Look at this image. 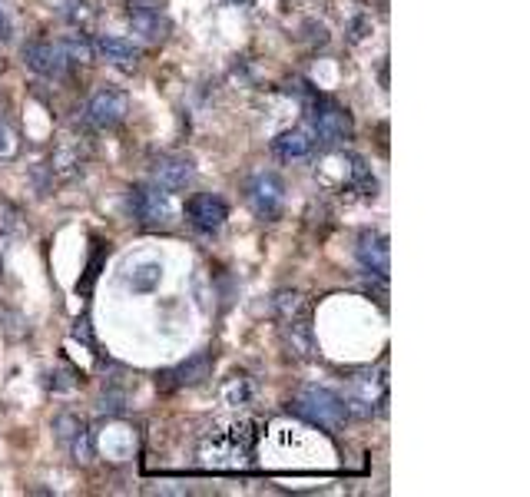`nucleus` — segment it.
I'll use <instances>...</instances> for the list:
<instances>
[{"label": "nucleus", "instance_id": "1", "mask_svg": "<svg viewBox=\"0 0 530 497\" xmlns=\"http://www.w3.org/2000/svg\"><path fill=\"white\" fill-rule=\"evenodd\" d=\"M262 421L252 415H232L212 421L199 441V458L206 468H242L259 448Z\"/></svg>", "mask_w": 530, "mask_h": 497}, {"label": "nucleus", "instance_id": "2", "mask_svg": "<svg viewBox=\"0 0 530 497\" xmlns=\"http://www.w3.org/2000/svg\"><path fill=\"white\" fill-rule=\"evenodd\" d=\"M289 411L292 415H299L302 421H309L312 428H322V431H342L345 418H348L345 398L325 385L299 388V395L289 401Z\"/></svg>", "mask_w": 530, "mask_h": 497}, {"label": "nucleus", "instance_id": "3", "mask_svg": "<svg viewBox=\"0 0 530 497\" xmlns=\"http://www.w3.org/2000/svg\"><path fill=\"white\" fill-rule=\"evenodd\" d=\"M309 123H312L315 140L322 146H342L352 140V133H355L352 113H348L342 103L322 97V93H312L309 97Z\"/></svg>", "mask_w": 530, "mask_h": 497}, {"label": "nucleus", "instance_id": "4", "mask_svg": "<svg viewBox=\"0 0 530 497\" xmlns=\"http://www.w3.org/2000/svg\"><path fill=\"white\" fill-rule=\"evenodd\" d=\"M126 113H130V97L116 87H100L83 103V123L93 130H116L126 120Z\"/></svg>", "mask_w": 530, "mask_h": 497}, {"label": "nucleus", "instance_id": "5", "mask_svg": "<svg viewBox=\"0 0 530 497\" xmlns=\"http://www.w3.org/2000/svg\"><path fill=\"white\" fill-rule=\"evenodd\" d=\"M246 199L252 206V213H256L262 222H275L282 216V206H285V183L279 173H256L249 179L246 186Z\"/></svg>", "mask_w": 530, "mask_h": 497}, {"label": "nucleus", "instance_id": "6", "mask_svg": "<svg viewBox=\"0 0 530 497\" xmlns=\"http://www.w3.org/2000/svg\"><path fill=\"white\" fill-rule=\"evenodd\" d=\"M345 408H348V415H358V418L385 415V411H388V382H385V378H375L371 372L352 378Z\"/></svg>", "mask_w": 530, "mask_h": 497}, {"label": "nucleus", "instance_id": "7", "mask_svg": "<svg viewBox=\"0 0 530 497\" xmlns=\"http://www.w3.org/2000/svg\"><path fill=\"white\" fill-rule=\"evenodd\" d=\"M53 438H57L63 448L70 451V458L77 464H90L93 461V431L80 415L63 411V415L53 418Z\"/></svg>", "mask_w": 530, "mask_h": 497}, {"label": "nucleus", "instance_id": "8", "mask_svg": "<svg viewBox=\"0 0 530 497\" xmlns=\"http://www.w3.org/2000/svg\"><path fill=\"white\" fill-rule=\"evenodd\" d=\"M126 206H130V213L140 226H163L169 219V193H163V189L153 183L130 186Z\"/></svg>", "mask_w": 530, "mask_h": 497}, {"label": "nucleus", "instance_id": "9", "mask_svg": "<svg viewBox=\"0 0 530 497\" xmlns=\"http://www.w3.org/2000/svg\"><path fill=\"white\" fill-rule=\"evenodd\" d=\"M226 219H229V206H226V199H222V196L196 193V196L186 199V222L196 232H206V236H212V232H219L222 226H226Z\"/></svg>", "mask_w": 530, "mask_h": 497}, {"label": "nucleus", "instance_id": "10", "mask_svg": "<svg viewBox=\"0 0 530 497\" xmlns=\"http://www.w3.org/2000/svg\"><path fill=\"white\" fill-rule=\"evenodd\" d=\"M24 63L44 80H63L70 67L63 47L53 44V40H30V44H24Z\"/></svg>", "mask_w": 530, "mask_h": 497}, {"label": "nucleus", "instance_id": "11", "mask_svg": "<svg viewBox=\"0 0 530 497\" xmlns=\"http://www.w3.org/2000/svg\"><path fill=\"white\" fill-rule=\"evenodd\" d=\"M150 176H153V186H159L163 193H183V189L193 183L196 166H193V160H189V156L163 153V156H156Z\"/></svg>", "mask_w": 530, "mask_h": 497}, {"label": "nucleus", "instance_id": "12", "mask_svg": "<svg viewBox=\"0 0 530 497\" xmlns=\"http://www.w3.org/2000/svg\"><path fill=\"white\" fill-rule=\"evenodd\" d=\"M279 335H282V345L289 348L292 358H305V362H312V358L318 355L315 332H312V312L295 315V319H282Z\"/></svg>", "mask_w": 530, "mask_h": 497}, {"label": "nucleus", "instance_id": "13", "mask_svg": "<svg viewBox=\"0 0 530 497\" xmlns=\"http://www.w3.org/2000/svg\"><path fill=\"white\" fill-rule=\"evenodd\" d=\"M209 372H212V355L196 352V355H189L186 362H179L176 368H169V372L159 375L156 385H163V388H196V385L206 382Z\"/></svg>", "mask_w": 530, "mask_h": 497}, {"label": "nucleus", "instance_id": "14", "mask_svg": "<svg viewBox=\"0 0 530 497\" xmlns=\"http://www.w3.org/2000/svg\"><path fill=\"white\" fill-rule=\"evenodd\" d=\"M358 266H362L368 276L375 279H388V269H391V252H388V236L385 232H362V239H358Z\"/></svg>", "mask_w": 530, "mask_h": 497}, {"label": "nucleus", "instance_id": "15", "mask_svg": "<svg viewBox=\"0 0 530 497\" xmlns=\"http://www.w3.org/2000/svg\"><path fill=\"white\" fill-rule=\"evenodd\" d=\"M126 20H130L133 34L140 40H146V44H159V40H166V34H169V20L150 4H133L130 17Z\"/></svg>", "mask_w": 530, "mask_h": 497}, {"label": "nucleus", "instance_id": "16", "mask_svg": "<svg viewBox=\"0 0 530 497\" xmlns=\"http://www.w3.org/2000/svg\"><path fill=\"white\" fill-rule=\"evenodd\" d=\"M93 54H100L106 63H113V67L133 70L136 63H140L143 50L136 47L133 40H123V37H97L93 40Z\"/></svg>", "mask_w": 530, "mask_h": 497}, {"label": "nucleus", "instance_id": "17", "mask_svg": "<svg viewBox=\"0 0 530 497\" xmlns=\"http://www.w3.org/2000/svg\"><path fill=\"white\" fill-rule=\"evenodd\" d=\"M312 133L305 130H285L272 140V153L279 156L285 163H295V160H305V156L312 153Z\"/></svg>", "mask_w": 530, "mask_h": 497}, {"label": "nucleus", "instance_id": "18", "mask_svg": "<svg viewBox=\"0 0 530 497\" xmlns=\"http://www.w3.org/2000/svg\"><path fill=\"white\" fill-rule=\"evenodd\" d=\"M345 173H348V186L358 189L362 196H375L378 183H375V176H371V166L358 153L345 156Z\"/></svg>", "mask_w": 530, "mask_h": 497}, {"label": "nucleus", "instance_id": "19", "mask_svg": "<svg viewBox=\"0 0 530 497\" xmlns=\"http://www.w3.org/2000/svg\"><path fill=\"white\" fill-rule=\"evenodd\" d=\"M272 312H275V319L282 322V319H295V315H305V312H312V309H309V302H305V295H302V292L282 289V292H275Z\"/></svg>", "mask_w": 530, "mask_h": 497}, {"label": "nucleus", "instance_id": "20", "mask_svg": "<svg viewBox=\"0 0 530 497\" xmlns=\"http://www.w3.org/2000/svg\"><path fill=\"white\" fill-rule=\"evenodd\" d=\"M222 401H226L229 408H242L252 401V382L246 375H232L226 385H222Z\"/></svg>", "mask_w": 530, "mask_h": 497}, {"label": "nucleus", "instance_id": "21", "mask_svg": "<svg viewBox=\"0 0 530 497\" xmlns=\"http://www.w3.org/2000/svg\"><path fill=\"white\" fill-rule=\"evenodd\" d=\"M130 289L133 292H150L153 285L159 282V276H163V269H159V262H143V266L130 269Z\"/></svg>", "mask_w": 530, "mask_h": 497}, {"label": "nucleus", "instance_id": "22", "mask_svg": "<svg viewBox=\"0 0 530 497\" xmlns=\"http://www.w3.org/2000/svg\"><path fill=\"white\" fill-rule=\"evenodd\" d=\"M60 47H63V54H67V60H80V63L93 60V44L87 40V34H67L60 40Z\"/></svg>", "mask_w": 530, "mask_h": 497}, {"label": "nucleus", "instance_id": "23", "mask_svg": "<svg viewBox=\"0 0 530 497\" xmlns=\"http://www.w3.org/2000/svg\"><path fill=\"white\" fill-rule=\"evenodd\" d=\"M60 14L67 17L73 27H83V24H90L93 10H90V4H87V0H63Z\"/></svg>", "mask_w": 530, "mask_h": 497}, {"label": "nucleus", "instance_id": "24", "mask_svg": "<svg viewBox=\"0 0 530 497\" xmlns=\"http://www.w3.org/2000/svg\"><path fill=\"white\" fill-rule=\"evenodd\" d=\"M100 266H103V242H97V249H93V256L87 262V276H83V282H77V292L93 289V282H97V276H100Z\"/></svg>", "mask_w": 530, "mask_h": 497}, {"label": "nucleus", "instance_id": "25", "mask_svg": "<svg viewBox=\"0 0 530 497\" xmlns=\"http://www.w3.org/2000/svg\"><path fill=\"white\" fill-rule=\"evenodd\" d=\"M17 130L7 120H0V160H14L17 156Z\"/></svg>", "mask_w": 530, "mask_h": 497}, {"label": "nucleus", "instance_id": "26", "mask_svg": "<svg viewBox=\"0 0 530 497\" xmlns=\"http://www.w3.org/2000/svg\"><path fill=\"white\" fill-rule=\"evenodd\" d=\"M100 411H103V415H123V411H126V395H123V391H116V388L103 391Z\"/></svg>", "mask_w": 530, "mask_h": 497}, {"label": "nucleus", "instance_id": "27", "mask_svg": "<svg viewBox=\"0 0 530 497\" xmlns=\"http://www.w3.org/2000/svg\"><path fill=\"white\" fill-rule=\"evenodd\" d=\"M73 335L83 338L87 345H93V335H90V322H87V319H80L77 325H73Z\"/></svg>", "mask_w": 530, "mask_h": 497}, {"label": "nucleus", "instance_id": "28", "mask_svg": "<svg viewBox=\"0 0 530 497\" xmlns=\"http://www.w3.org/2000/svg\"><path fill=\"white\" fill-rule=\"evenodd\" d=\"M7 37H10V17H7L4 4H0V40H7Z\"/></svg>", "mask_w": 530, "mask_h": 497}, {"label": "nucleus", "instance_id": "29", "mask_svg": "<svg viewBox=\"0 0 530 497\" xmlns=\"http://www.w3.org/2000/svg\"><path fill=\"white\" fill-rule=\"evenodd\" d=\"M0 279H4V249H0Z\"/></svg>", "mask_w": 530, "mask_h": 497}, {"label": "nucleus", "instance_id": "30", "mask_svg": "<svg viewBox=\"0 0 530 497\" xmlns=\"http://www.w3.org/2000/svg\"><path fill=\"white\" fill-rule=\"evenodd\" d=\"M133 4H150V0H133Z\"/></svg>", "mask_w": 530, "mask_h": 497}, {"label": "nucleus", "instance_id": "31", "mask_svg": "<svg viewBox=\"0 0 530 497\" xmlns=\"http://www.w3.org/2000/svg\"><path fill=\"white\" fill-rule=\"evenodd\" d=\"M232 4H249V0H232Z\"/></svg>", "mask_w": 530, "mask_h": 497}]
</instances>
